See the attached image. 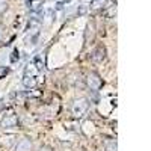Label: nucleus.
Segmentation results:
<instances>
[{
	"instance_id": "obj_5",
	"label": "nucleus",
	"mask_w": 151,
	"mask_h": 151,
	"mask_svg": "<svg viewBox=\"0 0 151 151\" xmlns=\"http://www.w3.org/2000/svg\"><path fill=\"white\" fill-rule=\"evenodd\" d=\"M38 83L36 80V73H30L29 70H26V73H24V77H23V85L26 88H35Z\"/></svg>"
},
{
	"instance_id": "obj_11",
	"label": "nucleus",
	"mask_w": 151,
	"mask_h": 151,
	"mask_svg": "<svg viewBox=\"0 0 151 151\" xmlns=\"http://www.w3.org/2000/svg\"><path fill=\"white\" fill-rule=\"evenodd\" d=\"M2 35H3V30H2V26H0V40H2Z\"/></svg>"
},
{
	"instance_id": "obj_6",
	"label": "nucleus",
	"mask_w": 151,
	"mask_h": 151,
	"mask_svg": "<svg viewBox=\"0 0 151 151\" xmlns=\"http://www.w3.org/2000/svg\"><path fill=\"white\" fill-rule=\"evenodd\" d=\"M15 151H33V144L29 137H23L15 145Z\"/></svg>"
},
{
	"instance_id": "obj_2",
	"label": "nucleus",
	"mask_w": 151,
	"mask_h": 151,
	"mask_svg": "<svg viewBox=\"0 0 151 151\" xmlns=\"http://www.w3.org/2000/svg\"><path fill=\"white\" fill-rule=\"evenodd\" d=\"M86 85L91 88L92 91H100L101 89V86H103V79L100 77V74L98 73H89L86 76Z\"/></svg>"
},
{
	"instance_id": "obj_9",
	"label": "nucleus",
	"mask_w": 151,
	"mask_h": 151,
	"mask_svg": "<svg viewBox=\"0 0 151 151\" xmlns=\"http://www.w3.org/2000/svg\"><path fill=\"white\" fill-rule=\"evenodd\" d=\"M107 151H116V142H110L107 145Z\"/></svg>"
},
{
	"instance_id": "obj_1",
	"label": "nucleus",
	"mask_w": 151,
	"mask_h": 151,
	"mask_svg": "<svg viewBox=\"0 0 151 151\" xmlns=\"http://www.w3.org/2000/svg\"><path fill=\"white\" fill-rule=\"evenodd\" d=\"M88 109H89V101H88L86 98L76 100V101L73 103V106H71V112H73V115H74L76 118L83 116L85 113L88 112Z\"/></svg>"
},
{
	"instance_id": "obj_3",
	"label": "nucleus",
	"mask_w": 151,
	"mask_h": 151,
	"mask_svg": "<svg viewBox=\"0 0 151 151\" xmlns=\"http://www.w3.org/2000/svg\"><path fill=\"white\" fill-rule=\"evenodd\" d=\"M18 125V118L15 113H6L2 118V127L3 129H14Z\"/></svg>"
},
{
	"instance_id": "obj_7",
	"label": "nucleus",
	"mask_w": 151,
	"mask_h": 151,
	"mask_svg": "<svg viewBox=\"0 0 151 151\" xmlns=\"http://www.w3.org/2000/svg\"><path fill=\"white\" fill-rule=\"evenodd\" d=\"M106 5V0H92L91 2V9H100V8H103Z\"/></svg>"
},
{
	"instance_id": "obj_8",
	"label": "nucleus",
	"mask_w": 151,
	"mask_h": 151,
	"mask_svg": "<svg viewBox=\"0 0 151 151\" xmlns=\"http://www.w3.org/2000/svg\"><path fill=\"white\" fill-rule=\"evenodd\" d=\"M6 9H8V2L6 0H0V15L5 14Z\"/></svg>"
},
{
	"instance_id": "obj_4",
	"label": "nucleus",
	"mask_w": 151,
	"mask_h": 151,
	"mask_svg": "<svg viewBox=\"0 0 151 151\" xmlns=\"http://www.w3.org/2000/svg\"><path fill=\"white\" fill-rule=\"evenodd\" d=\"M91 58H92L94 62H103V60L106 59V47L101 45V44L97 45V47L94 48V52H92Z\"/></svg>"
},
{
	"instance_id": "obj_10",
	"label": "nucleus",
	"mask_w": 151,
	"mask_h": 151,
	"mask_svg": "<svg viewBox=\"0 0 151 151\" xmlns=\"http://www.w3.org/2000/svg\"><path fill=\"white\" fill-rule=\"evenodd\" d=\"M40 151H53V150L50 148V147H47V145H44V147H41V148H40Z\"/></svg>"
}]
</instances>
